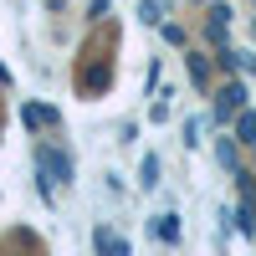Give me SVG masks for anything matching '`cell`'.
I'll return each mask as SVG.
<instances>
[{
  "label": "cell",
  "mask_w": 256,
  "mask_h": 256,
  "mask_svg": "<svg viewBox=\"0 0 256 256\" xmlns=\"http://www.w3.org/2000/svg\"><path fill=\"white\" fill-rule=\"evenodd\" d=\"M241 113H246V82H236V77H230L226 88L216 92V123L226 128V123H236Z\"/></svg>",
  "instance_id": "6da1fadb"
},
{
  "label": "cell",
  "mask_w": 256,
  "mask_h": 256,
  "mask_svg": "<svg viewBox=\"0 0 256 256\" xmlns=\"http://www.w3.org/2000/svg\"><path fill=\"white\" fill-rule=\"evenodd\" d=\"M52 180L67 184V180H72V159L56 154V148H41V200H46V205L56 200V195H52Z\"/></svg>",
  "instance_id": "7a4b0ae2"
},
{
  "label": "cell",
  "mask_w": 256,
  "mask_h": 256,
  "mask_svg": "<svg viewBox=\"0 0 256 256\" xmlns=\"http://www.w3.org/2000/svg\"><path fill=\"white\" fill-rule=\"evenodd\" d=\"M77 88L88 92V98L108 92V88H113V67H108V62H88V67H82V77H77Z\"/></svg>",
  "instance_id": "3957f363"
},
{
  "label": "cell",
  "mask_w": 256,
  "mask_h": 256,
  "mask_svg": "<svg viewBox=\"0 0 256 256\" xmlns=\"http://www.w3.org/2000/svg\"><path fill=\"white\" fill-rule=\"evenodd\" d=\"M20 123H26L31 134H46V128H56V123H62V113H56V108H46V102H20Z\"/></svg>",
  "instance_id": "277c9868"
},
{
  "label": "cell",
  "mask_w": 256,
  "mask_h": 256,
  "mask_svg": "<svg viewBox=\"0 0 256 256\" xmlns=\"http://www.w3.org/2000/svg\"><path fill=\"white\" fill-rule=\"evenodd\" d=\"M205 36L216 41V46L230 36V6H210V10H205Z\"/></svg>",
  "instance_id": "5b68a950"
},
{
  "label": "cell",
  "mask_w": 256,
  "mask_h": 256,
  "mask_svg": "<svg viewBox=\"0 0 256 256\" xmlns=\"http://www.w3.org/2000/svg\"><path fill=\"white\" fill-rule=\"evenodd\" d=\"M236 144H241L236 134H220V144H216V159L230 169V174H241V169H246V164H241V148H236Z\"/></svg>",
  "instance_id": "8992f818"
},
{
  "label": "cell",
  "mask_w": 256,
  "mask_h": 256,
  "mask_svg": "<svg viewBox=\"0 0 256 256\" xmlns=\"http://www.w3.org/2000/svg\"><path fill=\"white\" fill-rule=\"evenodd\" d=\"M92 246H98V256H128V241L113 236L108 226H98V230H92Z\"/></svg>",
  "instance_id": "52a82bcc"
},
{
  "label": "cell",
  "mask_w": 256,
  "mask_h": 256,
  "mask_svg": "<svg viewBox=\"0 0 256 256\" xmlns=\"http://www.w3.org/2000/svg\"><path fill=\"white\" fill-rule=\"evenodd\" d=\"M154 236H159L164 246H174V241H180V216H169V210L154 216Z\"/></svg>",
  "instance_id": "ba28073f"
},
{
  "label": "cell",
  "mask_w": 256,
  "mask_h": 256,
  "mask_svg": "<svg viewBox=\"0 0 256 256\" xmlns=\"http://www.w3.org/2000/svg\"><path fill=\"white\" fill-rule=\"evenodd\" d=\"M138 16H144V26H164L169 0H138Z\"/></svg>",
  "instance_id": "9c48e42d"
},
{
  "label": "cell",
  "mask_w": 256,
  "mask_h": 256,
  "mask_svg": "<svg viewBox=\"0 0 256 256\" xmlns=\"http://www.w3.org/2000/svg\"><path fill=\"white\" fill-rule=\"evenodd\" d=\"M230 128H236V138H241V144H251V148H256V113H251V108H246L236 123H230Z\"/></svg>",
  "instance_id": "30bf717a"
},
{
  "label": "cell",
  "mask_w": 256,
  "mask_h": 256,
  "mask_svg": "<svg viewBox=\"0 0 256 256\" xmlns=\"http://www.w3.org/2000/svg\"><path fill=\"white\" fill-rule=\"evenodd\" d=\"M236 226L246 230V236H256V205H251V195H241V210H236Z\"/></svg>",
  "instance_id": "8fae6325"
},
{
  "label": "cell",
  "mask_w": 256,
  "mask_h": 256,
  "mask_svg": "<svg viewBox=\"0 0 256 256\" xmlns=\"http://www.w3.org/2000/svg\"><path fill=\"white\" fill-rule=\"evenodd\" d=\"M190 82H195V88H210V62L205 56H190Z\"/></svg>",
  "instance_id": "7c38bea8"
},
{
  "label": "cell",
  "mask_w": 256,
  "mask_h": 256,
  "mask_svg": "<svg viewBox=\"0 0 256 256\" xmlns=\"http://www.w3.org/2000/svg\"><path fill=\"white\" fill-rule=\"evenodd\" d=\"M216 67H220V72H236V67H241V52H230L226 41H220V46H216Z\"/></svg>",
  "instance_id": "4fadbf2b"
},
{
  "label": "cell",
  "mask_w": 256,
  "mask_h": 256,
  "mask_svg": "<svg viewBox=\"0 0 256 256\" xmlns=\"http://www.w3.org/2000/svg\"><path fill=\"white\" fill-rule=\"evenodd\" d=\"M154 184H159V159L144 154V190H154Z\"/></svg>",
  "instance_id": "5bb4252c"
},
{
  "label": "cell",
  "mask_w": 256,
  "mask_h": 256,
  "mask_svg": "<svg viewBox=\"0 0 256 256\" xmlns=\"http://www.w3.org/2000/svg\"><path fill=\"white\" fill-rule=\"evenodd\" d=\"M159 31H164V41H169V46H184V31L174 26V20H164V26H159Z\"/></svg>",
  "instance_id": "9a60e30c"
},
{
  "label": "cell",
  "mask_w": 256,
  "mask_h": 256,
  "mask_svg": "<svg viewBox=\"0 0 256 256\" xmlns=\"http://www.w3.org/2000/svg\"><path fill=\"white\" fill-rule=\"evenodd\" d=\"M88 10H92V16H108V10H113V0H92Z\"/></svg>",
  "instance_id": "2e32d148"
}]
</instances>
